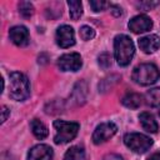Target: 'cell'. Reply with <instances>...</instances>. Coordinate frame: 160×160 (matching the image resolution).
I'll return each mask as SVG.
<instances>
[{
  "instance_id": "cell-1",
  "label": "cell",
  "mask_w": 160,
  "mask_h": 160,
  "mask_svg": "<svg viewBox=\"0 0 160 160\" xmlns=\"http://www.w3.org/2000/svg\"><path fill=\"white\" fill-rule=\"evenodd\" d=\"M135 54V46L132 40L125 35L120 34L114 39V56L116 62L120 66H126L130 64L132 56Z\"/></svg>"
},
{
  "instance_id": "cell-2",
  "label": "cell",
  "mask_w": 160,
  "mask_h": 160,
  "mask_svg": "<svg viewBox=\"0 0 160 160\" xmlns=\"http://www.w3.org/2000/svg\"><path fill=\"white\" fill-rule=\"evenodd\" d=\"M30 95V82L26 75L14 71L9 75V96L16 101H22Z\"/></svg>"
},
{
  "instance_id": "cell-3",
  "label": "cell",
  "mask_w": 160,
  "mask_h": 160,
  "mask_svg": "<svg viewBox=\"0 0 160 160\" xmlns=\"http://www.w3.org/2000/svg\"><path fill=\"white\" fill-rule=\"evenodd\" d=\"M131 78L139 85H142V86L152 85V84H155L159 80V78H160V70L154 64L144 62V64L138 65L132 70Z\"/></svg>"
},
{
  "instance_id": "cell-4",
  "label": "cell",
  "mask_w": 160,
  "mask_h": 160,
  "mask_svg": "<svg viewBox=\"0 0 160 160\" xmlns=\"http://www.w3.org/2000/svg\"><path fill=\"white\" fill-rule=\"evenodd\" d=\"M55 128V136L54 141L55 144H66L75 139L78 135V131L80 129V125L78 122L72 121H64V120H55L54 121Z\"/></svg>"
},
{
  "instance_id": "cell-5",
  "label": "cell",
  "mask_w": 160,
  "mask_h": 160,
  "mask_svg": "<svg viewBox=\"0 0 160 160\" xmlns=\"http://www.w3.org/2000/svg\"><path fill=\"white\" fill-rule=\"evenodd\" d=\"M124 144L136 154H144L152 146V140L140 132H129L124 136Z\"/></svg>"
},
{
  "instance_id": "cell-6",
  "label": "cell",
  "mask_w": 160,
  "mask_h": 160,
  "mask_svg": "<svg viewBox=\"0 0 160 160\" xmlns=\"http://www.w3.org/2000/svg\"><path fill=\"white\" fill-rule=\"evenodd\" d=\"M118 131V126L111 122H101L100 125H98L92 132V142L96 145H100L105 141H108L109 139H111Z\"/></svg>"
},
{
  "instance_id": "cell-7",
  "label": "cell",
  "mask_w": 160,
  "mask_h": 160,
  "mask_svg": "<svg viewBox=\"0 0 160 160\" xmlns=\"http://www.w3.org/2000/svg\"><path fill=\"white\" fill-rule=\"evenodd\" d=\"M58 66L61 71H78L82 66V60L80 54L69 52L64 54L58 60Z\"/></svg>"
},
{
  "instance_id": "cell-8",
  "label": "cell",
  "mask_w": 160,
  "mask_h": 160,
  "mask_svg": "<svg viewBox=\"0 0 160 160\" xmlns=\"http://www.w3.org/2000/svg\"><path fill=\"white\" fill-rule=\"evenodd\" d=\"M55 39H56V44L62 48H70L75 44V32L74 29L69 25H61L58 28L56 34H55Z\"/></svg>"
},
{
  "instance_id": "cell-9",
  "label": "cell",
  "mask_w": 160,
  "mask_h": 160,
  "mask_svg": "<svg viewBox=\"0 0 160 160\" xmlns=\"http://www.w3.org/2000/svg\"><path fill=\"white\" fill-rule=\"evenodd\" d=\"M129 29L134 32V34H142V32H146L149 31L151 28H152V20L148 16V15H136L134 16L129 24H128Z\"/></svg>"
},
{
  "instance_id": "cell-10",
  "label": "cell",
  "mask_w": 160,
  "mask_h": 160,
  "mask_svg": "<svg viewBox=\"0 0 160 160\" xmlns=\"http://www.w3.org/2000/svg\"><path fill=\"white\" fill-rule=\"evenodd\" d=\"M54 151L46 144H38L32 146L29 152L26 160H52Z\"/></svg>"
},
{
  "instance_id": "cell-11",
  "label": "cell",
  "mask_w": 160,
  "mask_h": 160,
  "mask_svg": "<svg viewBox=\"0 0 160 160\" xmlns=\"http://www.w3.org/2000/svg\"><path fill=\"white\" fill-rule=\"evenodd\" d=\"M9 36L10 40L12 41V44H15L16 46H25L29 44V30L22 26V25H16L12 26L9 31Z\"/></svg>"
},
{
  "instance_id": "cell-12",
  "label": "cell",
  "mask_w": 160,
  "mask_h": 160,
  "mask_svg": "<svg viewBox=\"0 0 160 160\" xmlns=\"http://www.w3.org/2000/svg\"><path fill=\"white\" fill-rule=\"evenodd\" d=\"M140 50H142L145 54H152L160 48V38L158 35H148L142 36L138 40Z\"/></svg>"
},
{
  "instance_id": "cell-13",
  "label": "cell",
  "mask_w": 160,
  "mask_h": 160,
  "mask_svg": "<svg viewBox=\"0 0 160 160\" xmlns=\"http://www.w3.org/2000/svg\"><path fill=\"white\" fill-rule=\"evenodd\" d=\"M139 120H140V124L142 126L144 130H146L148 132H151V134H155L158 130H159V125L155 120V118L150 114V112H141L139 115Z\"/></svg>"
},
{
  "instance_id": "cell-14",
  "label": "cell",
  "mask_w": 160,
  "mask_h": 160,
  "mask_svg": "<svg viewBox=\"0 0 160 160\" xmlns=\"http://www.w3.org/2000/svg\"><path fill=\"white\" fill-rule=\"evenodd\" d=\"M121 102L124 106L129 109H138L142 104V96L136 92H128L122 99Z\"/></svg>"
},
{
  "instance_id": "cell-15",
  "label": "cell",
  "mask_w": 160,
  "mask_h": 160,
  "mask_svg": "<svg viewBox=\"0 0 160 160\" xmlns=\"http://www.w3.org/2000/svg\"><path fill=\"white\" fill-rule=\"evenodd\" d=\"M30 128H31V131H32L34 136H35L36 139H39V140L45 139V138L48 136V134H49L48 128H46L40 120H38V119L31 120V122H30Z\"/></svg>"
},
{
  "instance_id": "cell-16",
  "label": "cell",
  "mask_w": 160,
  "mask_h": 160,
  "mask_svg": "<svg viewBox=\"0 0 160 160\" xmlns=\"http://www.w3.org/2000/svg\"><path fill=\"white\" fill-rule=\"evenodd\" d=\"M64 160H85V150L82 146H71L64 155Z\"/></svg>"
},
{
  "instance_id": "cell-17",
  "label": "cell",
  "mask_w": 160,
  "mask_h": 160,
  "mask_svg": "<svg viewBox=\"0 0 160 160\" xmlns=\"http://www.w3.org/2000/svg\"><path fill=\"white\" fill-rule=\"evenodd\" d=\"M144 98L148 105L154 106V108L160 106V88H154V89L148 90Z\"/></svg>"
},
{
  "instance_id": "cell-18",
  "label": "cell",
  "mask_w": 160,
  "mask_h": 160,
  "mask_svg": "<svg viewBox=\"0 0 160 160\" xmlns=\"http://www.w3.org/2000/svg\"><path fill=\"white\" fill-rule=\"evenodd\" d=\"M68 6H69L70 18L72 20H78V19L81 18V15H82V4H81V1H78V0L68 1Z\"/></svg>"
},
{
  "instance_id": "cell-19",
  "label": "cell",
  "mask_w": 160,
  "mask_h": 160,
  "mask_svg": "<svg viewBox=\"0 0 160 160\" xmlns=\"http://www.w3.org/2000/svg\"><path fill=\"white\" fill-rule=\"evenodd\" d=\"M19 12L24 18H30L34 14V6L29 1H21L19 2Z\"/></svg>"
},
{
  "instance_id": "cell-20",
  "label": "cell",
  "mask_w": 160,
  "mask_h": 160,
  "mask_svg": "<svg viewBox=\"0 0 160 160\" xmlns=\"http://www.w3.org/2000/svg\"><path fill=\"white\" fill-rule=\"evenodd\" d=\"M79 34H80V38H81L82 40L88 41V40L94 39V36H95V30H94L92 28L88 26V25H84V26H81Z\"/></svg>"
},
{
  "instance_id": "cell-21",
  "label": "cell",
  "mask_w": 160,
  "mask_h": 160,
  "mask_svg": "<svg viewBox=\"0 0 160 160\" xmlns=\"http://www.w3.org/2000/svg\"><path fill=\"white\" fill-rule=\"evenodd\" d=\"M90 6L92 8L94 11L98 12V11H101L105 8L110 6V2H108V1H100V0H91L90 1Z\"/></svg>"
},
{
  "instance_id": "cell-22",
  "label": "cell",
  "mask_w": 160,
  "mask_h": 160,
  "mask_svg": "<svg viewBox=\"0 0 160 160\" xmlns=\"http://www.w3.org/2000/svg\"><path fill=\"white\" fill-rule=\"evenodd\" d=\"M159 4H160L159 1H141L138 4V8L142 9L144 11H149V10L154 9L155 6H158Z\"/></svg>"
},
{
  "instance_id": "cell-23",
  "label": "cell",
  "mask_w": 160,
  "mask_h": 160,
  "mask_svg": "<svg viewBox=\"0 0 160 160\" xmlns=\"http://www.w3.org/2000/svg\"><path fill=\"white\" fill-rule=\"evenodd\" d=\"M99 64L102 66V68H108L111 65V60H110V56L108 54H102L99 56Z\"/></svg>"
},
{
  "instance_id": "cell-24",
  "label": "cell",
  "mask_w": 160,
  "mask_h": 160,
  "mask_svg": "<svg viewBox=\"0 0 160 160\" xmlns=\"http://www.w3.org/2000/svg\"><path fill=\"white\" fill-rule=\"evenodd\" d=\"M110 9H112V10H111V12H112L115 16H120V15L122 14L121 8H119V6H116V5H110Z\"/></svg>"
},
{
  "instance_id": "cell-25",
  "label": "cell",
  "mask_w": 160,
  "mask_h": 160,
  "mask_svg": "<svg viewBox=\"0 0 160 160\" xmlns=\"http://www.w3.org/2000/svg\"><path fill=\"white\" fill-rule=\"evenodd\" d=\"M1 112H2V116H1V122H5V121H6V119H8V116H9V114H10V110H9L6 106H2Z\"/></svg>"
},
{
  "instance_id": "cell-26",
  "label": "cell",
  "mask_w": 160,
  "mask_h": 160,
  "mask_svg": "<svg viewBox=\"0 0 160 160\" xmlns=\"http://www.w3.org/2000/svg\"><path fill=\"white\" fill-rule=\"evenodd\" d=\"M102 160H125L124 158L119 156V155H115V154H110V155H106Z\"/></svg>"
},
{
  "instance_id": "cell-27",
  "label": "cell",
  "mask_w": 160,
  "mask_h": 160,
  "mask_svg": "<svg viewBox=\"0 0 160 160\" xmlns=\"http://www.w3.org/2000/svg\"><path fill=\"white\" fill-rule=\"evenodd\" d=\"M148 160H160V152H155L148 158Z\"/></svg>"
},
{
  "instance_id": "cell-28",
  "label": "cell",
  "mask_w": 160,
  "mask_h": 160,
  "mask_svg": "<svg viewBox=\"0 0 160 160\" xmlns=\"http://www.w3.org/2000/svg\"><path fill=\"white\" fill-rule=\"evenodd\" d=\"M5 156H6V155H2V160H11L10 158H5Z\"/></svg>"
},
{
  "instance_id": "cell-29",
  "label": "cell",
  "mask_w": 160,
  "mask_h": 160,
  "mask_svg": "<svg viewBox=\"0 0 160 160\" xmlns=\"http://www.w3.org/2000/svg\"><path fill=\"white\" fill-rule=\"evenodd\" d=\"M159 115H160V111H159Z\"/></svg>"
}]
</instances>
